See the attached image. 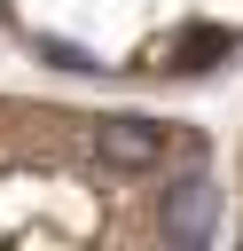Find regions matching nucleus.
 Segmentation results:
<instances>
[{"label":"nucleus","mask_w":243,"mask_h":251,"mask_svg":"<svg viewBox=\"0 0 243 251\" xmlns=\"http://www.w3.org/2000/svg\"><path fill=\"white\" fill-rule=\"evenodd\" d=\"M86 141H94V157H102L110 173H149V165L172 149V126H165V118H133V110H118V118H94Z\"/></svg>","instance_id":"1"},{"label":"nucleus","mask_w":243,"mask_h":251,"mask_svg":"<svg viewBox=\"0 0 243 251\" xmlns=\"http://www.w3.org/2000/svg\"><path fill=\"white\" fill-rule=\"evenodd\" d=\"M165 235H172V243H204V235H212V188H204L196 173H180V180L165 188Z\"/></svg>","instance_id":"2"},{"label":"nucleus","mask_w":243,"mask_h":251,"mask_svg":"<svg viewBox=\"0 0 243 251\" xmlns=\"http://www.w3.org/2000/svg\"><path fill=\"white\" fill-rule=\"evenodd\" d=\"M235 39L219 31V24H196V31H180V39H165L157 55H149V71H212L219 55H227Z\"/></svg>","instance_id":"3"}]
</instances>
